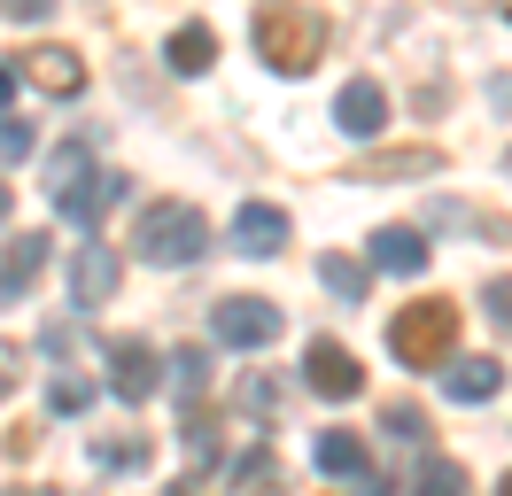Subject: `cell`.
<instances>
[{"mask_svg":"<svg viewBox=\"0 0 512 496\" xmlns=\"http://www.w3.org/2000/svg\"><path fill=\"white\" fill-rule=\"evenodd\" d=\"M249 39H256V62H272L280 78H303L326 55V16L303 8V0H272V8H256Z\"/></svg>","mask_w":512,"mask_h":496,"instance_id":"1","label":"cell"},{"mask_svg":"<svg viewBox=\"0 0 512 496\" xmlns=\"http://www.w3.org/2000/svg\"><path fill=\"white\" fill-rule=\"evenodd\" d=\"M202 248H210V225H202L194 202H148L140 225H132V256L140 264H194Z\"/></svg>","mask_w":512,"mask_h":496,"instance_id":"2","label":"cell"},{"mask_svg":"<svg viewBox=\"0 0 512 496\" xmlns=\"http://www.w3.org/2000/svg\"><path fill=\"white\" fill-rule=\"evenodd\" d=\"M388 349H396L404 365H443L450 349H458V310H450V295L404 303V310H396V326H388Z\"/></svg>","mask_w":512,"mask_h":496,"instance_id":"3","label":"cell"},{"mask_svg":"<svg viewBox=\"0 0 512 496\" xmlns=\"http://www.w3.org/2000/svg\"><path fill=\"white\" fill-rule=\"evenodd\" d=\"M210 334L225 349H272L280 341V303H264V295H225L210 310Z\"/></svg>","mask_w":512,"mask_h":496,"instance_id":"4","label":"cell"},{"mask_svg":"<svg viewBox=\"0 0 512 496\" xmlns=\"http://www.w3.org/2000/svg\"><path fill=\"white\" fill-rule=\"evenodd\" d=\"M117 279H125V264H117V248H109V241L70 248V303H78V310H101L109 295H117Z\"/></svg>","mask_w":512,"mask_h":496,"instance_id":"5","label":"cell"},{"mask_svg":"<svg viewBox=\"0 0 512 496\" xmlns=\"http://www.w3.org/2000/svg\"><path fill=\"white\" fill-rule=\"evenodd\" d=\"M303 380H311L326 403L365 396V372H357V357L342 349V341H311V349H303Z\"/></svg>","mask_w":512,"mask_h":496,"instance_id":"6","label":"cell"},{"mask_svg":"<svg viewBox=\"0 0 512 496\" xmlns=\"http://www.w3.org/2000/svg\"><path fill=\"white\" fill-rule=\"evenodd\" d=\"M109 388H117V403H148L163 388V365L148 341H109Z\"/></svg>","mask_w":512,"mask_h":496,"instance_id":"7","label":"cell"},{"mask_svg":"<svg viewBox=\"0 0 512 496\" xmlns=\"http://www.w3.org/2000/svg\"><path fill=\"white\" fill-rule=\"evenodd\" d=\"M125 171H86V179H70V186H55V210L70 217V225H94L101 210H117L125 202Z\"/></svg>","mask_w":512,"mask_h":496,"instance_id":"8","label":"cell"},{"mask_svg":"<svg viewBox=\"0 0 512 496\" xmlns=\"http://www.w3.org/2000/svg\"><path fill=\"white\" fill-rule=\"evenodd\" d=\"M334 124H342L350 140H381V124H388V93H381V78H350V86L334 93Z\"/></svg>","mask_w":512,"mask_h":496,"instance_id":"9","label":"cell"},{"mask_svg":"<svg viewBox=\"0 0 512 496\" xmlns=\"http://www.w3.org/2000/svg\"><path fill=\"white\" fill-rule=\"evenodd\" d=\"M233 248L241 256H280L288 248V210L280 202H241L233 210Z\"/></svg>","mask_w":512,"mask_h":496,"instance_id":"10","label":"cell"},{"mask_svg":"<svg viewBox=\"0 0 512 496\" xmlns=\"http://www.w3.org/2000/svg\"><path fill=\"white\" fill-rule=\"evenodd\" d=\"M16 78H32L39 93H55V101H70V93H86V62L70 55V47H32V55L16 62Z\"/></svg>","mask_w":512,"mask_h":496,"instance_id":"11","label":"cell"},{"mask_svg":"<svg viewBox=\"0 0 512 496\" xmlns=\"http://www.w3.org/2000/svg\"><path fill=\"white\" fill-rule=\"evenodd\" d=\"M311 458H319V473H334V481H365V473H373V450H365V434H350V427H326L319 442H311Z\"/></svg>","mask_w":512,"mask_h":496,"instance_id":"12","label":"cell"},{"mask_svg":"<svg viewBox=\"0 0 512 496\" xmlns=\"http://www.w3.org/2000/svg\"><path fill=\"white\" fill-rule=\"evenodd\" d=\"M443 171V148H381V155H365L350 179H435Z\"/></svg>","mask_w":512,"mask_h":496,"instance_id":"13","label":"cell"},{"mask_svg":"<svg viewBox=\"0 0 512 496\" xmlns=\"http://www.w3.org/2000/svg\"><path fill=\"white\" fill-rule=\"evenodd\" d=\"M39 272H47V233H16L8 256H0V303H8V295H24Z\"/></svg>","mask_w":512,"mask_h":496,"instance_id":"14","label":"cell"},{"mask_svg":"<svg viewBox=\"0 0 512 496\" xmlns=\"http://www.w3.org/2000/svg\"><path fill=\"white\" fill-rule=\"evenodd\" d=\"M443 388H450L458 403H489L497 388H505V365H497V357H450Z\"/></svg>","mask_w":512,"mask_h":496,"instance_id":"15","label":"cell"},{"mask_svg":"<svg viewBox=\"0 0 512 496\" xmlns=\"http://www.w3.org/2000/svg\"><path fill=\"white\" fill-rule=\"evenodd\" d=\"M373 264L396 279H419L427 272V241H419L412 225H388V233H373Z\"/></svg>","mask_w":512,"mask_h":496,"instance_id":"16","label":"cell"},{"mask_svg":"<svg viewBox=\"0 0 512 496\" xmlns=\"http://www.w3.org/2000/svg\"><path fill=\"white\" fill-rule=\"evenodd\" d=\"M163 62H171L179 78H202V70L218 62V31H210V24H179V31H171V47H163Z\"/></svg>","mask_w":512,"mask_h":496,"instance_id":"17","label":"cell"},{"mask_svg":"<svg viewBox=\"0 0 512 496\" xmlns=\"http://www.w3.org/2000/svg\"><path fill=\"white\" fill-rule=\"evenodd\" d=\"M319 287L334 303H365V264L342 256V248H319Z\"/></svg>","mask_w":512,"mask_h":496,"instance_id":"18","label":"cell"},{"mask_svg":"<svg viewBox=\"0 0 512 496\" xmlns=\"http://www.w3.org/2000/svg\"><path fill=\"white\" fill-rule=\"evenodd\" d=\"M233 489H241V496L264 489V496H272V489H280V458H272V450H241V458H233Z\"/></svg>","mask_w":512,"mask_h":496,"instance_id":"19","label":"cell"},{"mask_svg":"<svg viewBox=\"0 0 512 496\" xmlns=\"http://www.w3.org/2000/svg\"><path fill=\"white\" fill-rule=\"evenodd\" d=\"M419 496H466L474 481H466V465L458 458H419V481H412Z\"/></svg>","mask_w":512,"mask_h":496,"instance_id":"20","label":"cell"},{"mask_svg":"<svg viewBox=\"0 0 512 496\" xmlns=\"http://www.w3.org/2000/svg\"><path fill=\"white\" fill-rule=\"evenodd\" d=\"M171 388H179L187 411H194V403L210 396V357H202V349H179V357H171Z\"/></svg>","mask_w":512,"mask_h":496,"instance_id":"21","label":"cell"},{"mask_svg":"<svg viewBox=\"0 0 512 496\" xmlns=\"http://www.w3.org/2000/svg\"><path fill=\"white\" fill-rule=\"evenodd\" d=\"M94 458L101 465H132V473H140V465H148V442H140V434H101Z\"/></svg>","mask_w":512,"mask_h":496,"instance_id":"22","label":"cell"},{"mask_svg":"<svg viewBox=\"0 0 512 496\" xmlns=\"http://www.w3.org/2000/svg\"><path fill=\"white\" fill-rule=\"evenodd\" d=\"M381 427L396 434V442H419V434H427V411H419V403H381Z\"/></svg>","mask_w":512,"mask_h":496,"instance_id":"23","label":"cell"},{"mask_svg":"<svg viewBox=\"0 0 512 496\" xmlns=\"http://www.w3.org/2000/svg\"><path fill=\"white\" fill-rule=\"evenodd\" d=\"M39 140H32V124L24 117H8V109H0V163H24V155H32Z\"/></svg>","mask_w":512,"mask_h":496,"instance_id":"24","label":"cell"},{"mask_svg":"<svg viewBox=\"0 0 512 496\" xmlns=\"http://www.w3.org/2000/svg\"><path fill=\"white\" fill-rule=\"evenodd\" d=\"M47 403H55V411H63V419H78V411H86V403H94V388H86V380H55V388H47Z\"/></svg>","mask_w":512,"mask_h":496,"instance_id":"25","label":"cell"},{"mask_svg":"<svg viewBox=\"0 0 512 496\" xmlns=\"http://www.w3.org/2000/svg\"><path fill=\"white\" fill-rule=\"evenodd\" d=\"M179 442L194 450V465H210V458H218V427H210V419H194V411H187V427H179Z\"/></svg>","mask_w":512,"mask_h":496,"instance_id":"26","label":"cell"},{"mask_svg":"<svg viewBox=\"0 0 512 496\" xmlns=\"http://www.w3.org/2000/svg\"><path fill=\"white\" fill-rule=\"evenodd\" d=\"M481 303H489V318H497V334H512V279H489Z\"/></svg>","mask_w":512,"mask_h":496,"instance_id":"27","label":"cell"},{"mask_svg":"<svg viewBox=\"0 0 512 496\" xmlns=\"http://www.w3.org/2000/svg\"><path fill=\"white\" fill-rule=\"evenodd\" d=\"M241 411H280V388H272V380H241Z\"/></svg>","mask_w":512,"mask_h":496,"instance_id":"28","label":"cell"},{"mask_svg":"<svg viewBox=\"0 0 512 496\" xmlns=\"http://www.w3.org/2000/svg\"><path fill=\"white\" fill-rule=\"evenodd\" d=\"M0 8H8V16H16V24H39V16H47V8H55V0H0Z\"/></svg>","mask_w":512,"mask_h":496,"instance_id":"29","label":"cell"},{"mask_svg":"<svg viewBox=\"0 0 512 496\" xmlns=\"http://www.w3.org/2000/svg\"><path fill=\"white\" fill-rule=\"evenodd\" d=\"M16 365H24V357H16V341H0V388H16Z\"/></svg>","mask_w":512,"mask_h":496,"instance_id":"30","label":"cell"},{"mask_svg":"<svg viewBox=\"0 0 512 496\" xmlns=\"http://www.w3.org/2000/svg\"><path fill=\"white\" fill-rule=\"evenodd\" d=\"M8 93H16V62H0V109H8Z\"/></svg>","mask_w":512,"mask_h":496,"instance_id":"31","label":"cell"},{"mask_svg":"<svg viewBox=\"0 0 512 496\" xmlns=\"http://www.w3.org/2000/svg\"><path fill=\"white\" fill-rule=\"evenodd\" d=\"M0 217H8V186H0Z\"/></svg>","mask_w":512,"mask_h":496,"instance_id":"32","label":"cell"},{"mask_svg":"<svg viewBox=\"0 0 512 496\" xmlns=\"http://www.w3.org/2000/svg\"><path fill=\"white\" fill-rule=\"evenodd\" d=\"M497 496H512V473H505V489H497Z\"/></svg>","mask_w":512,"mask_h":496,"instance_id":"33","label":"cell"},{"mask_svg":"<svg viewBox=\"0 0 512 496\" xmlns=\"http://www.w3.org/2000/svg\"><path fill=\"white\" fill-rule=\"evenodd\" d=\"M16 496H47V489H16Z\"/></svg>","mask_w":512,"mask_h":496,"instance_id":"34","label":"cell"},{"mask_svg":"<svg viewBox=\"0 0 512 496\" xmlns=\"http://www.w3.org/2000/svg\"><path fill=\"white\" fill-rule=\"evenodd\" d=\"M505 171H512V148H505Z\"/></svg>","mask_w":512,"mask_h":496,"instance_id":"35","label":"cell"}]
</instances>
